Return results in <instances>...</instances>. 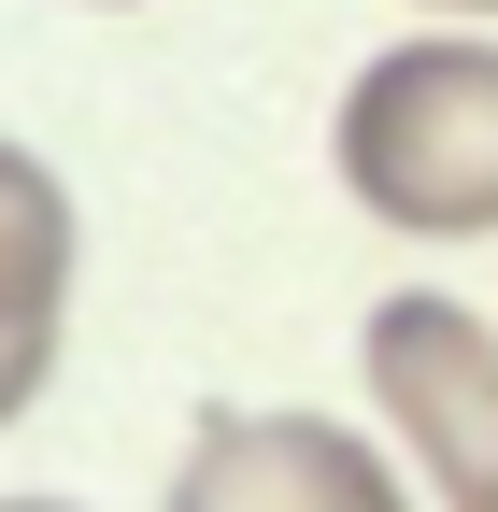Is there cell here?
Listing matches in <instances>:
<instances>
[{"label": "cell", "mask_w": 498, "mask_h": 512, "mask_svg": "<svg viewBox=\"0 0 498 512\" xmlns=\"http://www.w3.org/2000/svg\"><path fill=\"white\" fill-rule=\"evenodd\" d=\"M328 171L399 242H498V43L399 29L385 57H356L328 114Z\"/></svg>", "instance_id": "1"}, {"label": "cell", "mask_w": 498, "mask_h": 512, "mask_svg": "<svg viewBox=\"0 0 498 512\" xmlns=\"http://www.w3.org/2000/svg\"><path fill=\"white\" fill-rule=\"evenodd\" d=\"M356 384H370V413H385L399 470L442 484V512H470L484 470H498V328L470 299H442V285H399V299H370V328H356Z\"/></svg>", "instance_id": "2"}, {"label": "cell", "mask_w": 498, "mask_h": 512, "mask_svg": "<svg viewBox=\"0 0 498 512\" xmlns=\"http://www.w3.org/2000/svg\"><path fill=\"white\" fill-rule=\"evenodd\" d=\"M157 512H413V470H399V441H370L342 413L228 399V413L185 427Z\"/></svg>", "instance_id": "3"}, {"label": "cell", "mask_w": 498, "mask_h": 512, "mask_svg": "<svg viewBox=\"0 0 498 512\" xmlns=\"http://www.w3.org/2000/svg\"><path fill=\"white\" fill-rule=\"evenodd\" d=\"M86 271V214L29 143H0V328H57Z\"/></svg>", "instance_id": "4"}, {"label": "cell", "mask_w": 498, "mask_h": 512, "mask_svg": "<svg viewBox=\"0 0 498 512\" xmlns=\"http://www.w3.org/2000/svg\"><path fill=\"white\" fill-rule=\"evenodd\" d=\"M43 384H57V328H0V427H29Z\"/></svg>", "instance_id": "5"}, {"label": "cell", "mask_w": 498, "mask_h": 512, "mask_svg": "<svg viewBox=\"0 0 498 512\" xmlns=\"http://www.w3.org/2000/svg\"><path fill=\"white\" fill-rule=\"evenodd\" d=\"M427 15H442V29H484V15H498V0H427Z\"/></svg>", "instance_id": "6"}, {"label": "cell", "mask_w": 498, "mask_h": 512, "mask_svg": "<svg viewBox=\"0 0 498 512\" xmlns=\"http://www.w3.org/2000/svg\"><path fill=\"white\" fill-rule=\"evenodd\" d=\"M0 512H72V498H0Z\"/></svg>", "instance_id": "7"}, {"label": "cell", "mask_w": 498, "mask_h": 512, "mask_svg": "<svg viewBox=\"0 0 498 512\" xmlns=\"http://www.w3.org/2000/svg\"><path fill=\"white\" fill-rule=\"evenodd\" d=\"M470 512H498V470H484V498H470Z\"/></svg>", "instance_id": "8"}, {"label": "cell", "mask_w": 498, "mask_h": 512, "mask_svg": "<svg viewBox=\"0 0 498 512\" xmlns=\"http://www.w3.org/2000/svg\"><path fill=\"white\" fill-rule=\"evenodd\" d=\"M100 15H129V0H100Z\"/></svg>", "instance_id": "9"}]
</instances>
